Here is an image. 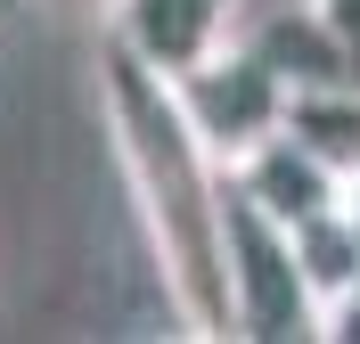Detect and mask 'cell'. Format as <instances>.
I'll return each instance as SVG.
<instances>
[{
  "label": "cell",
  "instance_id": "1",
  "mask_svg": "<svg viewBox=\"0 0 360 344\" xmlns=\"http://www.w3.org/2000/svg\"><path fill=\"white\" fill-rule=\"evenodd\" d=\"M98 123L180 336H238L229 328V164L205 148L197 115L180 107V82L115 33H98Z\"/></svg>",
  "mask_w": 360,
  "mask_h": 344
},
{
  "label": "cell",
  "instance_id": "2",
  "mask_svg": "<svg viewBox=\"0 0 360 344\" xmlns=\"http://www.w3.org/2000/svg\"><path fill=\"white\" fill-rule=\"evenodd\" d=\"M229 328L238 336H319V303L295 271L287 229L229 189Z\"/></svg>",
  "mask_w": 360,
  "mask_h": 344
},
{
  "label": "cell",
  "instance_id": "3",
  "mask_svg": "<svg viewBox=\"0 0 360 344\" xmlns=\"http://www.w3.org/2000/svg\"><path fill=\"white\" fill-rule=\"evenodd\" d=\"M180 82V107L197 115V132H205V148L221 164H238V156H254L278 123H287V82H278V66H270L254 42H229V49H213L205 66H188V74H172Z\"/></svg>",
  "mask_w": 360,
  "mask_h": 344
},
{
  "label": "cell",
  "instance_id": "4",
  "mask_svg": "<svg viewBox=\"0 0 360 344\" xmlns=\"http://www.w3.org/2000/svg\"><path fill=\"white\" fill-rule=\"evenodd\" d=\"M246 25H254V0H123L107 33L139 49L156 74H188L213 49L246 42Z\"/></svg>",
  "mask_w": 360,
  "mask_h": 344
},
{
  "label": "cell",
  "instance_id": "5",
  "mask_svg": "<svg viewBox=\"0 0 360 344\" xmlns=\"http://www.w3.org/2000/svg\"><path fill=\"white\" fill-rule=\"evenodd\" d=\"M278 132L344 181L360 164V74L352 82H303V91H287V123Z\"/></svg>",
  "mask_w": 360,
  "mask_h": 344
},
{
  "label": "cell",
  "instance_id": "6",
  "mask_svg": "<svg viewBox=\"0 0 360 344\" xmlns=\"http://www.w3.org/2000/svg\"><path fill=\"white\" fill-rule=\"evenodd\" d=\"M287 246H295V271H303V287H311L319 312L360 279V229H352V213H344V197L319 205V213H303V222L287 229Z\"/></svg>",
  "mask_w": 360,
  "mask_h": 344
},
{
  "label": "cell",
  "instance_id": "7",
  "mask_svg": "<svg viewBox=\"0 0 360 344\" xmlns=\"http://www.w3.org/2000/svg\"><path fill=\"white\" fill-rule=\"evenodd\" d=\"M33 8H41V17H58V25H90V33H107L123 0H33Z\"/></svg>",
  "mask_w": 360,
  "mask_h": 344
},
{
  "label": "cell",
  "instance_id": "8",
  "mask_svg": "<svg viewBox=\"0 0 360 344\" xmlns=\"http://www.w3.org/2000/svg\"><path fill=\"white\" fill-rule=\"evenodd\" d=\"M319 336H336V344H360V279L344 287L328 312H319Z\"/></svg>",
  "mask_w": 360,
  "mask_h": 344
},
{
  "label": "cell",
  "instance_id": "9",
  "mask_svg": "<svg viewBox=\"0 0 360 344\" xmlns=\"http://www.w3.org/2000/svg\"><path fill=\"white\" fill-rule=\"evenodd\" d=\"M344 213H352V229H360V164L344 172Z\"/></svg>",
  "mask_w": 360,
  "mask_h": 344
}]
</instances>
